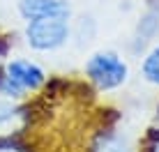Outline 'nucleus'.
I'll list each match as a JSON object with an SVG mask.
<instances>
[{"label":"nucleus","instance_id":"nucleus-1","mask_svg":"<svg viewBox=\"0 0 159 152\" xmlns=\"http://www.w3.org/2000/svg\"><path fill=\"white\" fill-rule=\"evenodd\" d=\"M83 76L92 92L108 95V92L122 90L129 83L131 67L122 53L113 51V48H102V51H95L85 58Z\"/></svg>","mask_w":159,"mask_h":152},{"label":"nucleus","instance_id":"nucleus-2","mask_svg":"<svg viewBox=\"0 0 159 152\" xmlns=\"http://www.w3.org/2000/svg\"><path fill=\"white\" fill-rule=\"evenodd\" d=\"M21 37L32 53H56L72 42V16H42L25 21Z\"/></svg>","mask_w":159,"mask_h":152},{"label":"nucleus","instance_id":"nucleus-3","mask_svg":"<svg viewBox=\"0 0 159 152\" xmlns=\"http://www.w3.org/2000/svg\"><path fill=\"white\" fill-rule=\"evenodd\" d=\"M35 106L28 101L0 99V138H28L35 127Z\"/></svg>","mask_w":159,"mask_h":152},{"label":"nucleus","instance_id":"nucleus-4","mask_svg":"<svg viewBox=\"0 0 159 152\" xmlns=\"http://www.w3.org/2000/svg\"><path fill=\"white\" fill-rule=\"evenodd\" d=\"M157 39H159V0H148L145 9L136 19L134 30H131L129 51L141 58Z\"/></svg>","mask_w":159,"mask_h":152},{"label":"nucleus","instance_id":"nucleus-5","mask_svg":"<svg viewBox=\"0 0 159 152\" xmlns=\"http://www.w3.org/2000/svg\"><path fill=\"white\" fill-rule=\"evenodd\" d=\"M85 152H139V143H134L113 122H104L88 136Z\"/></svg>","mask_w":159,"mask_h":152},{"label":"nucleus","instance_id":"nucleus-6","mask_svg":"<svg viewBox=\"0 0 159 152\" xmlns=\"http://www.w3.org/2000/svg\"><path fill=\"white\" fill-rule=\"evenodd\" d=\"M16 14L23 21L42 16H74L69 0H16Z\"/></svg>","mask_w":159,"mask_h":152},{"label":"nucleus","instance_id":"nucleus-7","mask_svg":"<svg viewBox=\"0 0 159 152\" xmlns=\"http://www.w3.org/2000/svg\"><path fill=\"white\" fill-rule=\"evenodd\" d=\"M139 74H141V81H143V83L159 90V39L141 56Z\"/></svg>","mask_w":159,"mask_h":152},{"label":"nucleus","instance_id":"nucleus-8","mask_svg":"<svg viewBox=\"0 0 159 152\" xmlns=\"http://www.w3.org/2000/svg\"><path fill=\"white\" fill-rule=\"evenodd\" d=\"M0 152H39L28 138H0Z\"/></svg>","mask_w":159,"mask_h":152},{"label":"nucleus","instance_id":"nucleus-9","mask_svg":"<svg viewBox=\"0 0 159 152\" xmlns=\"http://www.w3.org/2000/svg\"><path fill=\"white\" fill-rule=\"evenodd\" d=\"M139 152H159V132L152 127L145 129V134L139 141Z\"/></svg>","mask_w":159,"mask_h":152},{"label":"nucleus","instance_id":"nucleus-10","mask_svg":"<svg viewBox=\"0 0 159 152\" xmlns=\"http://www.w3.org/2000/svg\"><path fill=\"white\" fill-rule=\"evenodd\" d=\"M148 127H152V129H157V132H159V101H157V106H155V113H152L150 124H148Z\"/></svg>","mask_w":159,"mask_h":152}]
</instances>
